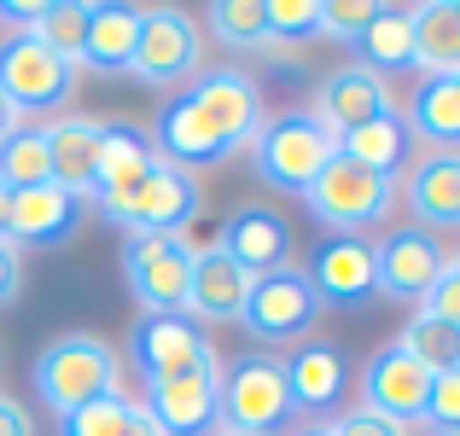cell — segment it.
Returning <instances> with one entry per match:
<instances>
[{"instance_id":"1","label":"cell","mask_w":460,"mask_h":436,"mask_svg":"<svg viewBox=\"0 0 460 436\" xmlns=\"http://www.w3.org/2000/svg\"><path fill=\"white\" fill-rule=\"evenodd\" d=\"M30 379H35L41 407L70 414V407H88V402H100V396L123 390V355L93 332H65L35 355Z\"/></svg>"},{"instance_id":"2","label":"cell","mask_w":460,"mask_h":436,"mask_svg":"<svg viewBox=\"0 0 460 436\" xmlns=\"http://www.w3.org/2000/svg\"><path fill=\"white\" fill-rule=\"evenodd\" d=\"M396 192H402V180H385L373 169H361L356 157L332 152L326 169L309 180L304 204L332 239H367V227H379L396 210Z\"/></svg>"},{"instance_id":"3","label":"cell","mask_w":460,"mask_h":436,"mask_svg":"<svg viewBox=\"0 0 460 436\" xmlns=\"http://www.w3.org/2000/svg\"><path fill=\"white\" fill-rule=\"evenodd\" d=\"M338 152V140L314 123V111H280V117H262L257 140H251V157H257V180L274 192H297L304 198L309 180L326 169V157Z\"/></svg>"},{"instance_id":"4","label":"cell","mask_w":460,"mask_h":436,"mask_svg":"<svg viewBox=\"0 0 460 436\" xmlns=\"http://www.w3.org/2000/svg\"><path fill=\"white\" fill-rule=\"evenodd\" d=\"M76 76L82 70L70 65V58H58L53 47H41L30 30L6 35L0 41V100L12 105V117H53L70 105V93H76Z\"/></svg>"},{"instance_id":"5","label":"cell","mask_w":460,"mask_h":436,"mask_svg":"<svg viewBox=\"0 0 460 436\" xmlns=\"http://www.w3.org/2000/svg\"><path fill=\"white\" fill-rule=\"evenodd\" d=\"M199 210H204L199 175H187V169H175V163H157L140 187H128V192H117V198L100 204V215L111 227H123L128 239L135 233H175L181 239L199 222Z\"/></svg>"},{"instance_id":"6","label":"cell","mask_w":460,"mask_h":436,"mask_svg":"<svg viewBox=\"0 0 460 436\" xmlns=\"http://www.w3.org/2000/svg\"><path fill=\"white\" fill-rule=\"evenodd\" d=\"M292 419V390H286V361L269 349H245L222 367V425L245 436H274Z\"/></svg>"},{"instance_id":"7","label":"cell","mask_w":460,"mask_h":436,"mask_svg":"<svg viewBox=\"0 0 460 436\" xmlns=\"http://www.w3.org/2000/svg\"><path fill=\"white\" fill-rule=\"evenodd\" d=\"M192 257H199V245H187L175 233H135L123 245V280H128V297L140 302L146 320L187 309Z\"/></svg>"},{"instance_id":"8","label":"cell","mask_w":460,"mask_h":436,"mask_svg":"<svg viewBox=\"0 0 460 436\" xmlns=\"http://www.w3.org/2000/svg\"><path fill=\"white\" fill-rule=\"evenodd\" d=\"M204 70V30L181 6H140V41L128 76L146 88H181Z\"/></svg>"},{"instance_id":"9","label":"cell","mask_w":460,"mask_h":436,"mask_svg":"<svg viewBox=\"0 0 460 436\" xmlns=\"http://www.w3.org/2000/svg\"><path fill=\"white\" fill-rule=\"evenodd\" d=\"M314 320H321V297H314L309 274L297 268V262H292V268L262 274V280H251L245 314H239V326H245L269 355H274V349H286V344H304Z\"/></svg>"},{"instance_id":"10","label":"cell","mask_w":460,"mask_h":436,"mask_svg":"<svg viewBox=\"0 0 460 436\" xmlns=\"http://www.w3.org/2000/svg\"><path fill=\"white\" fill-rule=\"evenodd\" d=\"M128 361L146 384L157 379H187V372L204 367H222L216 344L187 320V314H157V320H140L135 337H128Z\"/></svg>"},{"instance_id":"11","label":"cell","mask_w":460,"mask_h":436,"mask_svg":"<svg viewBox=\"0 0 460 436\" xmlns=\"http://www.w3.org/2000/svg\"><path fill=\"white\" fill-rule=\"evenodd\" d=\"M356 367L338 344L326 337H304V344L286 355V390H292V414H309V425H326L332 414H344Z\"/></svg>"},{"instance_id":"12","label":"cell","mask_w":460,"mask_h":436,"mask_svg":"<svg viewBox=\"0 0 460 436\" xmlns=\"http://www.w3.org/2000/svg\"><path fill=\"white\" fill-rule=\"evenodd\" d=\"M443 262H449V250H443V239L426 233V227H396V233H385L379 245H373L379 297L402 302V309H420L426 291L443 280Z\"/></svg>"},{"instance_id":"13","label":"cell","mask_w":460,"mask_h":436,"mask_svg":"<svg viewBox=\"0 0 460 436\" xmlns=\"http://www.w3.org/2000/svg\"><path fill=\"white\" fill-rule=\"evenodd\" d=\"M146 135L157 145V157L175 163V169H187V175H192V169H216V163H227V157H239V145L227 140L222 128L187 100V93H169V100L157 105Z\"/></svg>"},{"instance_id":"14","label":"cell","mask_w":460,"mask_h":436,"mask_svg":"<svg viewBox=\"0 0 460 436\" xmlns=\"http://www.w3.org/2000/svg\"><path fill=\"white\" fill-rule=\"evenodd\" d=\"M146 414L157 436H210L222 425V367L187 372V379H157L146 384Z\"/></svg>"},{"instance_id":"15","label":"cell","mask_w":460,"mask_h":436,"mask_svg":"<svg viewBox=\"0 0 460 436\" xmlns=\"http://www.w3.org/2000/svg\"><path fill=\"white\" fill-rule=\"evenodd\" d=\"M426 396H431V372L402 344L373 349V361L361 367V407L396 419V425H420L426 419Z\"/></svg>"},{"instance_id":"16","label":"cell","mask_w":460,"mask_h":436,"mask_svg":"<svg viewBox=\"0 0 460 436\" xmlns=\"http://www.w3.org/2000/svg\"><path fill=\"white\" fill-rule=\"evenodd\" d=\"M391 111H402L396 93H391V82L373 76V70H361L356 58L338 65L332 76L321 82V93H314V123H321L332 140H344L349 128H361V123H379V117H391Z\"/></svg>"},{"instance_id":"17","label":"cell","mask_w":460,"mask_h":436,"mask_svg":"<svg viewBox=\"0 0 460 436\" xmlns=\"http://www.w3.org/2000/svg\"><path fill=\"white\" fill-rule=\"evenodd\" d=\"M216 250H222L227 262H239L251 280H262V274H274V268H292V222H286L280 210H269V204H239L222 222Z\"/></svg>"},{"instance_id":"18","label":"cell","mask_w":460,"mask_h":436,"mask_svg":"<svg viewBox=\"0 0 460 436\" xmlns=\"http://www.w3.org/2000/svg\"><path fill=\"white\" fill-rule=\"evenodd\" d=\"M187 100L199 105L239 152L257 140V128H262V88H257V76H245V70H234V65L199 70L192 88H187Z\"/></svg>"},{"instance_id":"19","label":"cell","mask_w":460,"mask_h":436,"mask_svg":"<svg viewBox=\"0 0 460 436\" xmlns=\"http://www.w3.org/2000/svg\"><path fill=\"white\" fill-rule=\"evenodd\" d=\"M309 285L314 297H321V309L332 302V309H367L373 297H379V268H373V239H321V250H314V268Z\"/></svg>"},{"instance_id":"20","label":"cell","mask_w":460,"mask_h":436,"mask_svg":"<svg viewBox=\"0 0 460 436\" xmlns=\"http://www.w3.org/2000/svg\"><path fill=\"white\" fill-rule=\"evenodd\" d=\"M245 297H251V274L239 268V262H227L216 245H204L199 257H192V280H187V320L199 326H234L239 314H245Z\"/></svg>"},{"instance_id":"21","label":"cell","mask_w":460,"mask_h":436,"mask_svg":"<svg viewBox=\"0 0 460 436\" xmlns=\"http://www.w3.org/2000/svg\"><path fill=\"white\" fill-rule=\"evenodd\" d=\"M76 215L82 198H70L65 187H30V192H12V215H6V245L18 250H58L70 233H76Z\"/></svg>"},{"instance_id":"22","label":"cell","mask_w":460,"mask_h":436,"mask_svg":"<svg viewBox=\"0 0 460 436\" xmlns=\"http://www.w3.org/2000/svg\"><path fill=\"white\" fill-rule=\"evenodd\" d=\"M157 163H164V157H157V145H152V135L140 123H128V117L100 123V157H93V192H88V204H105V198H117V192L140 187Z\"/></svg>"},{"instance_id":"23","label":"cell","mask_w":460,"mask_h":436,"mask_svg":"<svg viewBox=\"0 0 460 436\" xmlns=\"http://www.w3.org/2000/svg\"><path fill=\"white\" fill-rule=\"evenodd\" d=\"M408 215L426 233H460V152H426L408 169Z\"/></svg>"},{"instance_id":"24","label":"cell","mask_w":460,"mask_h":436,"mask_svg":"<svg viewBox=\"0 0 460 436\" xmlns=\"http://www.w3.org/2000/svg\"><path fill=\"white\" fill-rule=\"evenodd\" d=\"M100 123L105 117H53L47 128V163H53V187L88 204L93 192V157H100Z\"/></svg>"},{"instance_id":"25","label":"cell","mask_w":460,"mask_h":436,"mask_svg":"<svg viewBox=\"0 0 460 436\" xmlns=\"http://www.w3.org/2000/svg\"><path fill=\"white\" fill-rule=\"evenodd\" d=\"M349 53H356L361 70H373V76H402V70H414V6H391V0H379V12H373V23L349 41Z\"/></svg>"},{"instance_id":"26","label":"cell","mask_w":460,"mask_h":436,"mask_svg":"<svg viewBox=\"0 0 460 436\" xmlns=\"http://www.w3.org/2000/svg\"><path fill=\"white\" fill-rule=\"evenodd\" d=\"M135 41H140V6L100 0V6L88 12L82 70H93V76H128V65H135Z\"/></svg>"},{"instance_id":"27","label":"cell","mask_w":460,"mask_h":436,"mask_svg":"<svg viewBox=\"0 0 460 436\" xmlns=\"http://www.w3.org/2000/svg\"><path fill=\"white\" fill-rule=\"evenodd\" d=\"M408 128L420 145L431 152H460V70L455 76H431L420 82V93L408 100Z\"/></svg>"},{"instance_id":"28","label":"cell","mask_w":460,"mask_h":436,"mask_svg":"<svg viewBox=\"0 0 460 436\" xmlns=\"http://www.w3.org/2000/svg\"><path fill=\"white\" fill-rule=\"evenodd\" d=\"M414 128H408V117L402 111H391V117H379V123H361V128H349L344 140H338V152L344 157H356L361 169H373V175H385V180H396L408 169V157H414Z\"/></svg>"},{"instance_id":"29","label":"cell","mask_w":460,"mask_h":436,"mask_svg":"<svg viewBox=\"0 0 460 436\" xmlns=\"http://www.w3.org/2000/svg\"><path fill=\"white\" fill-rule=\"evenodd\" d=\"M414 70H426V82L460 70V0L414 6Z\"/></svg>"},{"instance_id":"30","label":"cell","mask_w":460,"mask_h":436,"mask_svg":"<svg viewBox=\"0 0 460 436\" xmlns=\"http://www.w3.org/2000/svg\"><path fill=\"white\" fill-rule=\"evenodd\" d=\"M58 436H157V425H152L146 402L117 390V396H100V402H88V407L58 414Z\"/></svg>"},{"instance_id":"31","label":"cell","mask_w":460,"mask_h":436,"mask_svg":"<svg viewBox=\"0 0 460 436\" xmlns=\"http://www.w3.org/2000/svg\"><path fill=\"white\" fill-rule=\"evenodd\" d=\"M53 180V163H47V128L41 123H18L6 140H0V187L6 192H30Z\"/></svg>"},{"instance_id":"32","label":"cell","mask_w":460,"mask_h":436,"mask_svg":"<svg viewBox=\"0 0 460 436\" xmlns=\"http://www.w3.org/2000/svg\"><path fill=\"white\" fill-rule=\"evenodd\" d=\"M88 12H93V0H41V12L30 18V35L82 70V47H88Z\"/></svg>"},{"instance_id":"33","label":"cell","mask_w":460,"mask_h":436,"mask_svg":"<svg viewBox=\"0 0 460 436\" xmlns=\"http://www.w3.org/2000/svg\"><path fill=\"white\" fill-rule=\"evenodd\" d=\"M396 344H402L408 355L431 372V379H438V372H460V326L438 320V314H426V309L408 314V326H402Z\"/></svg>"},{"instance_id":"34","label":"cell","mask_w":460,"mask_h":436,"mask_svg":"<svg viewBox=\"0 0 460 436\" xmlns=\"http://www.w3.org/2000/svg\"><path fill=\"white\" fill-rule=\"evenodd\" d=\"M204 23H210V35H216L222 47H245V53H257V47L269 41V18H262V0H210Z\"/></svg>"},{"instance_id":"35","label":"cell","mask_w":460,"mask_h":436,"mask_svg":"<svg viewBox=\"0 0 460 436\" xmlns=\"http://www.w3.org/2000/svg\"><path fill=\"white\" fill-rule=\"evenodd\" d=\"M262 18H269V41L304 47L321 35V0H262Z\"/></svg>"},{"instance_id":"36","label":"cell","mask_w":460,"mask_h":436,"mask_svg":"<svg viewBox=\"0 0 460 436\" xmlns=\"http://www.w3.org/2000/svg\"><path fill=\"white\" fill-rule=\"evenodd\" d=\"M373 12H379V0H321V35L349 47L373 23Z\"/></svg>"},{"instance_id":"37","label":"cell","mask_w":460,"mask_h":436,"mask_svg":"<svg viewBox=\"0 0 460 436\" xmlns=\"http://www.w3.org/2000/svg\"><path fill=\"white\" fill-rule=\"evenodd\" d=\"M426 431H460V372H438L426 396Z\"/></svg>"},{"instance_id":"38","label":"cell","mask_w":460,"mask_h":436,"mask_svg":"<svg viewBox=\"0 0 460 436\" xmlns=\"http://www.w3.org/2000/svg\"><path fill=\"white\" fill-rule=\"evenodd\" d=\"M326 431L332 436H408V425H396V419L373 414V407H361V402H349L338 419H326Z\"/></svg>"},{"instance_id":"39","label":"cell","mask_w":460,"mask_h":436,"mask_svg":"<svg viewBox=\"0 0 460 436\" xmlns=\"http://www.w3.org/2000/svg\"><path fill=\"white\" fill-rule=\"evenodd\" d=\"M426 314H438V320H449V326H460V280L449 268H443V280L426 291V302H420Z\"/></svg>"},{"instance_id":"40","label":"cell","mask_w":460,"mask_h":436,"mask_svg":"<svg viewBox=\"0 0 460 436\" xmlns=\"http://www.w3.org/2000/svg\"><path fill=\"white\" fill-rule=\"evenodd\" d=\"M18 291H23V257L0 239V309H12L18 302Z\"/></svg>"},{"instance_id":"41","label":"cell","mask_w":460,"mask_h":436,"mask_svg":"<svg viewBox=\"0 0 460 436\" xmlns=\"http://www.w3.org/2000/svg\"><path fill=\"white\" fill-rule=\"evenodd\" d=\"M0 436H35L30 407H23L18 396H6V390H0Z\"/></svg>"},{"instance_id":"42","label":"cell","mask_w":460,"mask_h":436,"mask_svg":"<svg viewBox=\"0 0 460 436\" xmlns=\"http://www.w3.org/2000/svg\"><path fill=\"white\" fill-rule=\"evenodd\" d=\"M12 128H18V117H12V105H6V100H0V140H6V135H12Z\"/></svg>"},{"instance_id":"43","label":"cell","mask_w":460,"mask_h":436,"mask_svg":"<svg viewBox=\"0 0 460 436\" xmlns=\"http://www.w3.org/2000/svg\"><path fill=\"white\" fill-rule=\"evenodd\" d=\"M6 215H12V192L0 187V239H6Z\"/></svg>"},{"instance_id":"44","label":"cell","mask_w":460,"mask_h":436,"mask_svg":"<svg viewBox=\"0 0 460 436\" xmlns=\"http://www.w3.org/2000/svg\"><path fill=\"white\" fill-rule=\"evenodd\" d=\"M292 436H332L326 425H304V431H292Z\"/></svg>"},{"instance_id":"45","label":"cell","mask_w":460,"mask_h":436,"mask_svg":"<svg viewBox=\"0 0 460 436\" xmlns=\"http://www.w3.org/2000/svg\"><path fill=\"white\" fill-rule=\"evenodd\" d=\"M443 268H449V274H455V280H460V245H455V257H449V262H443Z\"/></svg>"},{"instance_id":"46","label":"cell","mask_w":460,"mask_h":436,"mask_svg":"<svg viewBox=\"0 0 460 436\" xmlns=\"http://www.w3.org/2000/svg\"><path fill=\"white\" fill-rule=\"evenodd\" d=\"M210 436H245V431H227V425H216V431H210Z\"/></svg>"},{"instance_id":"47","label":"cell","mask_w":460,"mask_h":436,"mask_svg":"<svg viewBox=\"0 0 460 436\" xmlns=\"http://www.w3.org/2000/svg\"><path fill=\"white\" fill-rule=\"evenodd\" d=\"M426 436H460V431H426Z\"/></svg>"}]
</instances>
